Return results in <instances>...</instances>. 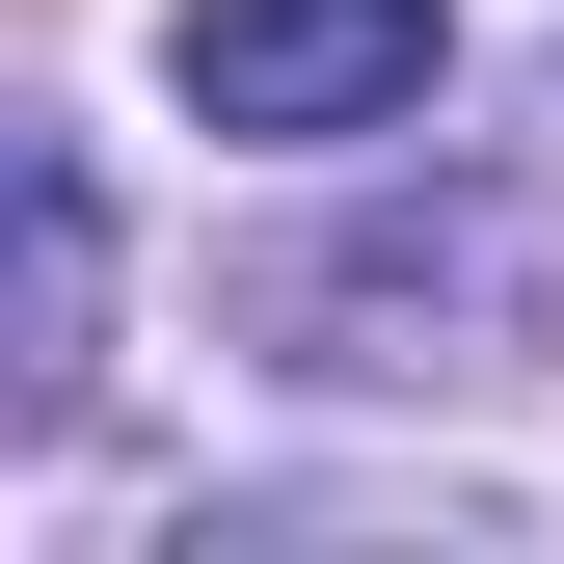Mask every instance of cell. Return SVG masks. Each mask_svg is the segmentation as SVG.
<instances>
[{
	"label": "cell",
	"mask_w": 564,
	"mask_h": 564,
	"mask_svg": "<svg viewBox=\"0 0 564 564\" xmlns=\"http://www.w3.org/2000/svg\"><path fill=\"white\" fill-rule=\"evenodd\" d=\"M269 323H296V377H511V349H564V242L511 188H431V216H349Z\"/></svg>",
	"instance_id": "6da1fadb"
},
{
	"label": "cell",
	"mask_w": 564,
	"mask_h": 564,
	"mask_svg": "<svg viewBox=\"0 0 564 564\" xmlns=\"http://www.w3.org/2000/svg\"><path fill=\"white\" fill-rule=\"evenodd\" d=\"M188 134H403L457 82V0H188Z\"/></svg>",
	"instance_id": "7a4b0ae2"
},
{
	"label": "cell",
	"mask_w": 564,
	"mask_h": 564,
	"mask_svg": "<svg viewBox=\"0 0 564 564\" xmlns=\"http://www.w3.org/2000/svg\"><path fill=\"white\" fill-rule=\"evenodd\" d=\"M0 216H28V349H0V431H82V377H108V188H82V134H28L0 162Z\"/></svg>",
	"instance_id": "3957f363"
}]
</instances>
